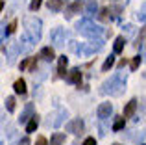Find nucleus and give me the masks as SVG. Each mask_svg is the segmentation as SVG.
<instances>
[{"mask_svg":"<svg viewBox=\"0 0 146 145\" xmlns=\"http://www.w3.org/2000/svg\"><path fill=\"white\" fill-rule=\"evenodd\" d=\"M13 89H15V93H19V95H24L26 93V82L22 78H19L17 82L13 84Z\"/></svg>","mask_w":146,"mask_h":145,"instance_id":"obj_19","label":"nucleus"},{"mask_svg":"<svg viewBox=\"0 0 146 145\" xmlns=\"http://www.w3.org/2000/svg\"><path fill=\"white\" fill-rule=\"evenodd\" d=\"M52 115L56 117V119H50V121H46V125H48V127H50V125H52V127H59V125L65 121V117H67L68 113H67V110H65V108H59L56 113H52Z\"/></svg>","mask_w":146,"mask_h":145,"instance_id":"obj_7","label":"nucleus"},{"mask_svg":"<svg viewBox=\"0 0 146 145\" xmlns=\"http://www.w3.org/2000/svg\"><path fill=\"white\" fill-rule=\"evenodd\" d=\"M104 48V41L102 39H96V41H91V43H87L85 47V54H96V52H100Z\"/></svg>","mask_w":146,"mask_h":145,"instance_id":"obj_9","label":"nucleus"},{"mask_svg":"<svg viewBox=\"0 0 146 145\" xmlns=\"http://www.w3.org/2000/svg\"><path fill=\"white\" fill-rule=\"evenodd\" d=\"M50 37H52V41H54L56 47H63L65 39H67V32H65L63 28H57V30H54V32L50 34Z\"/></svg>","mask_w":146,"mask_h":145,"instance_id":"obj_5","label":"nucleus"},{"mask_svg":"<svg viewBox=\"0 0 146 145\" xmlns=\"http://www.w3.org/2000/svg\"><path fill=\"white\" fill-rule=\"evenodd\" d=\"M124 45H126V37L124 36H118L117 39H115V47H113L115 54H120V52L124 50Z\"/></svg>","mask_w":146,"mask_h":145,"instance_id":"obj_17","label":"nucleus"},{"mask_svg":"<svg viewBox=\"0 0 146 145\" xmlns=\"http://www.w3.org/2000/svg\"><path fill=\"white\" fill-rule=\"evenodd\" d=\"M124 89H126V76L124 75H115V76H111L109 80H106V82L102 84L100 93H102V95H113V97H118Z\"/></svg>","mask_w":146,"mask_h":145,"instance_id":"obj_1","label":"nucleus"},{"mask_svg":"<svg viewBox=\"0 0 146 145\" xmlns=\"http://www.w3.org/2000/svg\"><path fill=\"white\" fill-rule=\"evenodd\" d=\"M37 127H39V115H33L32 119L26 123V132H28V134H32V132L37 130Z\"/></svg>","mask_w":146,"mask_h":145,"instance_id":"obj_16","label":"nucleus"},{"mask_svg":"<svg viewBox=\"0 0 146 145\" xmlns=\"http://www.w3.org/2000/svg\"><path fill=\"white\" fill-rule=\"evenodd\" d=\"M82 6H83V4H82V0H76V2H72L70 6L67 7V11H65V17H67V19H70L74 13H78V11L82 9Z\"/></svg>","mask_w":146,"mask_h":145,"instance_id":"obj_12","label":"nucleus"},{"mask_svg":"<svg viewBox=\"0 0 146 145\" xmlns=\"http://www.w3.org/2000/svg\"><path fill=\"white\" fill-rule=\"evenodd\" d=\"M35 145H48V140L44 138V136H39V138L35 140Z\"/></svg>","mask_w":146,"mask_h":145,"instance_id":"obj_29","label":"nucleus"},{"mask_svg":"<svg viewBox=\"0 0 146 145\" xmlns=\"http://www.w3.org/2000/svg\"><path fill=\"white\" fill-rule=\"evenodd\" d=\"M137 17H139V21H141V22H144V21H146V2L143 4V6H141V11H139V15H137Z\"/></svg>","mask_w":146,"mask_h":145,"instance_id":"obj_25","label":"nucleus"},{"mask_svg":"<svg viewBox=\"0 0 146 145\" xmlns=\"http://www.w3.org/2000/svg\"><path fill=\"white\" fill-rule=\"evenodd\" d=\"M41 21L37 17H26L24 19V43H37L41 39Z\"/></svg>","mask_w":146,"mask_h":145,"instance_id":"obj_2","label":"nucleus"},{"mask_svg":"<svg viewBox=\"0 0 146 145\" xmlns=\"http://www.w3.org/2000/svg\"><path fill=\"white\" fill-rule=\"evenodd\" d=\"M33 102H28V104L24 106V110H22V113H21V117H19V123L21 125H24V123H28L30 119H32L33 115H35V113H33Z\"/></svg>","mask_w":146,"mask_h":145,"instance_id":"obj_6","label":"nucleus"},{"mask_svg":"<svg viewBox=\"0 0 146 145\" xmlns=\"http://www.w3.org/2000/svg\"><path fill=\"white\" fill-rule=\"evenodd\" d=\"M109 7H106V9H102L100 11V19H102V21H109Z\"/></svg>","mask_w":146,"mask_h":145,"instance_id":"obj_28","label":"nucleus"},{"mask_svg":"<svg viewBox=\"0 0 146 145\" xmlns=\"http://www.w3.org/2000/svg\"><path fill=\"white\" fill-rule=\"evenodd\" d=\"M113 145H122V143H113Z\"/></svg>","mask_w":146,"mask_h":145,"instance_id":"obj_33","label":"nucleus"},{"mask_svg":"<svg viewBox=\"0 0 146 145\" xmlns=\"http://www.w3.org/2000/svg\"><path fill=\"white\" fill-rule=\"evenodd\" d=\"M135 110H137V99H131V101L124 106V115L122 117H126V119H128V117H133Z\"/></svg>","mask_w":146,"mask_h":145,"instance_id":"obj_11","label":"nucleus"},{"mask_svg":"<svg viewBox=\"0 0 146 145\" xmlns=\"http://www.w3.org/2000/svg\"><path fill=\"white\" fill-rule=\"evenodd\" d=\"M83 145H96V140H94L93 136H91V138H85L83 140Z\"/></svg>","mask_w":146,"mask_h":145,"instance_id":"obj_30","label":"nucleus"},{"mask_svg":"<svg viewBox=\"0 0 146 145\" xmlns=\"http://www.w3.org/2000/svg\"><path fill=\"white\" fill-rule=\"evenodd\" d=\"M141 62H143V60H141V56H135V58H133V62H131V69L135 71L137 67L141 65Z\"/></svg>","mask_w":146,"mask_h":145,"instance_id":"obj_27","label":"nucleus"},{"mask_svg":"<svg viewBox=\"0 0 146 145\" xmlns=\"http://www.w3.org/2000/svg\"><path fill=\"white\" fill-rule=\"evenodd\" d=\"M96 11H98V4L94 2V0H87L85 2V15H87V19L93 17V15H96Z\"/></svg>","mask_w":146,"mask_h":145,"instance_id":"obj_13","label":"nucleus"},{"mask_svg":"<svg viewBox=\"0 0 146 145\" xmlns=\"http://www.w3.org/2000/svg\"><path fill=\"white\" fill-rule=\"evenodd\" d=\"M67 63H68V58L67 56H59V60H57V75L59 76H65V69H67Z\"/></svg>","mask_w":146,"mask_h":145,"instance_id":"obj_15","label":"nucleus"},{"mask_svg":"<svg viewBox=\"0 0 146 145\" xmlns=\"http://www.w3.org/2000/svg\"><path fill=\"white\" fill-rule=\"evenodd\" d=\"M141 145H143V143H141Z\"/></svg>","mask_w":146,"mask_h":145,"instance_id":"obj_34","label":"nucleus"},{"mask_svg":"<svg viewBox=\"0 0 146 145\" xmlns=\"http://www.w3.org/2000/svg\"><path fill=\"white\" fill-rule=\"evenodd\" d=\"M41 2H43V0H32V2H30V9H32V11H37L41 7Z\"/></svg>","mask_w":146,"mask_h":145,"instance_id":"obj_26","label":"nucleus"},{"mask_svg":"<svg viewBox=\"0 0 146 145\" xmlns=\"http://www.w3.org/2000/svg\"><path fill=\"white\" fill-rule=\"evenodd\" d=\"M19 145H32V142H30V138H28V136H24V138L21 140V143H19Z\"/></svg>","mask_w":146,"mask_h":145,"instance_id":"obj_31","label":"nucleus"},{"mask_svg":"<svg viewBox=\"0 0 146 145\" xmlns=\"http://www.w3.org/2000/svg\"><path fill=\"white\" fill-rule=\"evenodd\" d=\"M96 113H98L100 119H107V117L113 113V104H111V102H102V104L98 106Z\"/></svg>","mask_w":146,"mask_h":145,"instance_id":"obj_8","label":"nucleus"},{"mask_svg":"<svg viewBox=\"0 0 146 145\" xmlns=\"http://www.w3.org/2000/svg\"><path fill=\"white\" fill-rule=\"evenodd\" d=\"M124 125H126V117H118V119H115V123H113V130L115 132L122 130V128H124Z\"/></svg>","mask_w":146,"mask_h":145,"instance_id":"obj_21","label":"nucleus"},{"mask_svg":"<svg viewBox=\"0 0 146 145\" xmlns=\"http://www.w3.org/2000/svg\"><path fill=\"white\" fill-rule=\"evenodd\" d=\"M15 28H17V21H11L9 24H7V30H4L2 32V39L7 36V34H11V32H15Z\"/></svg>","mask_w":146,"mask_h":145,"instance_id":"obj_23","label":"nucleus"},{"mask_svg":"<svg viewBox=\"0 0 146 145\" xmlns=\"http://www.w3.org/2000/svg\"><path fill=\"white\" fill-rule=\"evenodd\" d=\"M76 30H78L82 36H85V37H98L100 34H102V28H100L98 24H94L91 19L80 21L78 24H76Z\"/></svg>","mask_w":146,"mask_h":145,"instance_id":"obj_3","label":"nucleus"},{"mask_svg":"<svg viewBox=\"0 0 146 145\" xmlns=\"http://www.w3.org/2000/svg\"><path fill=\"white\" fill-rule=\"evenodd\" d=\"M6 108L7 112H15V97H6Z\"/></svg>","mask_w":146,"mask_h":145,"instance_id":"obj_24","label":"nucleus"},{"mask_svg":"<svg viewBox=\"0 0 146 145\" xmlns=\"http://www.w3.org/2000/svg\"><path fill=\"white\" fill-rule=\"evenodd\" d=\"M65 130L70 132V134H80V132H83V119L76 117V119L68 121V123L65 125Z\"/></svg>","mask_w":146,"mask_h":145,"instance_id":"obj_4","label":"nucleus"},{"mask_svg":"<svg viewBox=\"0 0 146 145\" xmlns=\"http://www.w3.org/2000/svg\"><path fill=\"white\" fill-rule=\"evenodd\" d=\"M61 7H63V0H48V9L59 11Z\"/></svg>","mask_w":146,"mask_h":145,"instance_id":"obj_20","label":"nucleus"},{"mask_svg":"<svg viewBox=\"0 0 146 145\" xmlns=\"http://www.w3.org/2000/svg\"><path fill=\"white\" fill-rule=\"evenodd\" d=\"M41 58H43L44 62H52V60H56V52H54V48L43 47V48H41Z\"/></svg>","mask_w":146,"mask_h":145,"instance_id":"obj_14","label":"nucleus"},{"mask_svg":"<svg viewBox=\"0 0 146 145\" xmlns=\"http://www.w3.org/2000/svg\"><path fill=\"white\" fill-rule=\"evenodd\" d=\"M113 65H115V54H111L109 58H107L106 62H104V65H102V71H104V72H106V71H109Z\"/></svg>","mask_w":146,"mask_h":145,"instance_id":"obj_22","label":"nucleus"},{"mask_svg":"<svg viewBox=\"0 0 146 145\" xmlns=\"http://www.w3.org/2000/svg\"><path fill=\"white\" fill-rule=\"evenodd\" d=\"M67 82L78 84V86H80V82H82V71H80L78 67H76V69H72V71L67 75Z\"/></svg>","mask_w":146,"mask_h":145,"instance_id":"obj_10","label":"nucleus"},{"mask_svg":"<svg viewBox=\"0 0 146 145\" xmlns=\"http://www.w3.org/2000/svg\"><path fill=\"white\" fill-rule=\"evenodd\" d=\"M50 145H65V134L63 132H54L50 138Z\"/></svg>","mask_w":146,"mask_h":145,"instance_id":"obj_18","label":"nucleus"},{"mask_svg":"<svg viewBox=\"0 0 146 145\" xmlns=\"http://www.w3.org/2000/svg\"><path fill=\"white\" fill-rule=\"evenodd\" d=\"M109 11H115V15H118V13L122 11V7H120V6H113V7H111Z\"/></svg>","mask_w":146,"mask_h":145,"instance_id":"obj_32","label":"nucleus"}]
</instances>
